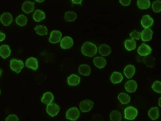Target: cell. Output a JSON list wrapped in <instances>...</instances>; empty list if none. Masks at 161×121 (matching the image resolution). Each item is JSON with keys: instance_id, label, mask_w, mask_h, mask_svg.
Instances as JSON below:
<instances>
[{"instance_id": "12", "label": "cell", "mask_w": 161, "mask_h": 121, "mask_svg": "<svg viewBox=\"0 0 161 121\" xmlns=\"http://www.w3.org/2000/svg\"><path fill=\"white\" fill-rule=\"evenodd\" d=\"M153 32L149 28H145L141 33L142 40L144 42H148L152 38Z\"/></svg>"}, {"instance_id": "6", "label": "cell", "mask_w": 161, "mask_h": 121, "mask_svg": "<svg viewBox=\"0 0 161 121\" xmlns=\"http://www.w3.org/2000/svg\"><path fill=\"white\" fill-rule=\"evenodd\" d=\"M46 110L47 113L50 116L54 117L59 113L60 108L57 104L53 103L47 105Z\"/></svg>"}, {"instance_id": "39", "label": "cell", "mask_w": 161, "mask_h": 121, "mask_svg": "<svg viewBox=\"0 0 161 121\" xmlns=\"http://www.w3.org/2000/svg\"><path fill=\"white\" fill-rule=\"evenodd\" d=\"M6 35L5 34L1 32L0 33V40L1 42H2L3 40L5 38Z\"/></svg>"}, {"instance_id": "25", "label": "cell", "mask_w": 161, "mask_h": 121, "mask_svg": "<svg viewBox=\"0 0 161 121\" xmlns=\"http://www.w3.org/2000/svg\"><path fill=\"white\" fill-rule=\"evenodd\" d=\"M54 97L52 94L51 92L45 93L41 99L42 102L45 104L48 105L53 101Z\"/></svg>"}, {"instance_id": "42", "label": "cell", "mask_w": 161, "mask_h": 121, "mask_svg": "<svg viewBox=\"0 0 161 121\" xmlns=\"http://www.w3.org/2000/svg\"><path fill=\"white\" fill-rule=\"evenodd\" d=\"M35 1L39 3H42V2H43L44 1Z\"/></svg>"}, {"instance_id": "18", "label": "cell", "mask_w": 161, "mask_h": 121, "mask_svg": "<svg viewBox=\"0 0 161 121\" xmlns=\"http://www.w3.org/2000/svg\"><path fill=\"white\" fill-rule=\"evenodd\" d=\"M93 63L95 65L100 69L104 68L106 64L105 59L102 57H97L94 58Z\"/></svg>"}, {"instance_id": "34", "label": "cell", "mask_w": 161, "mask_h": 121, "mask_svg": "<svg viewBox=\"0 0 161 121\" xmlns=\"http://www.w3.org/2000/svg\"><path fill=\"white\" fill-rule=\"evenodd\" d=\"M152 8L153 11L156 13H158L161 11V2L155 1L153 2Z\"/></svg>"}, {"instance_id": "5", "label": "cell", "mask_w": 161, "mask_h": 121, "mask_svg": "<svg viewBox=\"0 0 161 121\" xmlns=\"http://www.w3.org/2000/svg\"><path fill=\"white\" fill-rule=\"evenodd\" d=\"M94 103L91 100L87 99L80 102L79 107L80 110L83 112H88L93 108Z\"/></svg>"}, {"instance_id": "8", "label": "cell", "mask_w": 161, "mask_h": 121, "mask_svg": "<svg viewBox=\"0 0 161 121\" xmlns=\"http://www.w3.org/2000/svg\"><path fill=\"white\" fill-rule=\"evenodd\" d=\"M62 37V33L59 31H52L49 39V42L51 43L56 44L59 43Z\"/></svg>"}, {"instance_id": "2", "label": "cell", "mask_w": 161, "mask_h": 121, "mask_svg": "<svg viewBox=\"0 0 161 121\" xmlns=\"http://www.w3.org/2000/svg\"><path fill=\"white\" fill-rule=\"evenodd\" d=\"M10 63L11 69L17 73H19L24 67V63L21 60L13 59L11 60Z\"/></svg>"}, {"instance_id": "17", "label": "cell", "mask_w": 161, "mask_h": 121, "mask_svg": "<svg viewBox=\"0 0 161 121\" xmlns=\"http://www.w3.org/2000/svg\"><path fill=\"white\" fill-rule=\"evenodd\" d=\"M80 81V78L75 74H72L68 78V83L71 86L77 85L79 84Z\"/></svg>"}, {"instance_id": "10", "label": "cell", "mask_w": 161, "mask_h": 121, "mask_svg": "<svg viewBox=\"0 0 161 121\" xmlns=\"http://www.w3.org/2000/svg\"><path fill=\"white\" fill-rule=\"evenodd\" d=\"M1 21L4 25L8 26L13 21L12 15L9 13H4L1 15Z\"/></svg>"}, {"instance_id": "35", "label": "cell", "mask_w": 161, "mask_h": 121, "mask_svg": "<svg viewBox=\"0 0 161 121\" xmlns=\"http://www.w3.org/2000/svg\"><path fill=\"white\" fill-rule=\"evenodd\" d=\"M152 88L155 92L161 93V82L156 81L153 83Z\"/></svg>"}, {"instance_id": "24", "label": "cell", "mask_w": 161, "mask_h": 121, "mask_svg": "<svg viewBox=\"0 0 161 121\" xmlns=\"http://www.w3.org/2000/svg\"><path fill=\"white\" fill-rule=\"evenodd\" d=\"M148 113L149 116L152 120H156L159 116V109L157 107L151 108Z\"/></svg>"}, {"instance_id": "7", "label": "cell", "mask_w": 161, "mask_h": 121, "mask_svg": "<svg viewBox=\"0 0 161 121\" xmlns=\"http://www.w3.org/2000/svg\"><path fill=\"white\" fill-rule=\"evenodd\" d=\"M73 44L72 39L70 37L66 36L61 40L60 46L63 49H68L72 46Z\"/></svg>"}, {"instance_id": "22", "label": "cell", "mask_w": 161, "mask_h": 121, "mask_svg": "<svg viewBox=\"0 0 161 121\" xmlns=\"http://www.w3.org/2000/svg\"><path fill=\"white\" fill-rule=\"evenodd\" d=\"M33 18L36 22H40L45 18V14L42 11L37 10L34 12Z\"/></svg>"}, {"instance_id": "29", "label": "cell", "mask_w": 161, "mask_h": 121, "mask_svg": "<svg viewBox=\"0 0 161 121\" xmlns=\"http://www.w3.org/2000/svg\"><path fill=\"white\" fill-rule=\"evenodd\" d=\"M111 121H120L122 119V115L118 110L112 111L110 114Z\"/></svg>"}, {"instance_id": "36", "label": "cell", "mask_w": 161, "mask_h": 121, "mask_svg": "<svg viewBox=\"0 0 161 121\" xmlns=\"http://www.w3.org/2000/svg\"><path fill=\"white\" fill-rule=\"evenodd\" d=\"M131 38L133 39H139L141 37V33L139 32L134 30L130 34Z\"/></svg>"}, {"instance_id": "16", "label": "cell", "mask_w": 161, "mask_h": 121, "mask_svg": "<svg viewBox=\"0 0 161 121\" xmlns=\"http://www.w3.org/2000/svg\"><path fill=\"white\" fill-rule=\"evenodd\" d=\"M154 22L153 19L149 15L144 16L141 20V23L145 28H148L151 26Z\"/></svg>"}, {"instance_id": "4", "label": "cell", "mask_w": 161, "mask_h": 121, "mask_svg": "<svg viewBox=\"0 0 161 121\" xmlns=\"http://www.w3.org/2000/svg\"><path fill=\"white\" fill-rule=\"evenodd\" d=\"M79 116V111L75 107L70 108L67 111L66 113V118L72 121L76 120Z\"/></svg>"}, {"instance_id": "23", "label": "cell", "mask_w": 161, "mask_h": 121, "mask_svg": "<svg viewBox=\"0 0 161 121\" xmlns=\"http://www.w3.org/2000/svg\"><path fill=\"white\" fill-rule=\"evenodd\" d=\"M78 72L81 75L85 76H89L91 73L90 67L86 64H82L80 66Z\"/></svg>"}, {"instance_id": "21", "label": "cell", "mask_w": 161, "mask_h": 121, "mask_svg": "<svg viewBox=\"0 0 161 121\" xmlns=\"http://www.w3.org/2000/svg\"><path fill=\"white\" fill-rule=\"evenodd\" d=\"M100 54L103 56L109 55L111 52L110 48L108 45L103 44L99 48Z\"/></svg>"}, {"instance_id": "19", "label": "cell", "mask_w": 161, "mask_h": 121, "mask_svg": "<svg viewBox=\"0 0 161 121\" xmlns=\"http://www.w3.org/2000/svg\"><path fill=\"white\" fill-rule=\"evenodd\" d=\"M135 68L134 66L129 65L125 68L124 73L128 78H132L135 74Z\"/></svg>"}, {"instance_id": "33", "label": "cell", "mask_w": 161, "mask_h": 121, "mask_svg": "<svg viewBox=\"0 0 161 121\" xmlns=\"http://www.w3.org/2000/svg\"><path fill=\"white\" fill-rule=\"evenodd\" d=\"M27 21V17L24 15H21L18 16L16 20L17 23L20 26H25Z\"/></svg>"}, {"instance_id": "14", "label": "cell", "mask_w": 161, "mask_h": 121, "mask_svg": "<svg viewBox=\"0 0 161 121\" xmlns=\"http://www.w3.org/2000/svg\"><path fill=\"white\" fill-rule=\"evenodd\" d=\"M123 79L122 74L118 72H114L111 75L110 80L114 84L119 83L121 82Z\"/></svg>"}, {"instance_id": "28", "label": "cell", "mask_w": 161, "mask_h": 121, "mask_svg": "<svg viewBox=\"0 0 161 121\" xmlns=\"http://www.w3.org/2000/svg\"><path fill=\"white\" fill-rule=\"evenodd\" d=\"M34 30L37 34L40 35H44L48 34V30L46 27L43 25H38L34 28Z\"/></svg>"}, {"instance_id": "13", "label": "cell", "mask_w": 161, "mask_h": 121, "mask_svg": "<svg viewBox=\"0 0 161 121\" xmlns=\"http://www.w3.org/2000/svg\"><path fill=\"white\" fill-rule=\"evenodd\" d=\"M34 4L29 1H25L22 4V11L27 14L30 13L34 11Z\"/></svg>"}, {"instance_id": "15", "label": "cell", "mask_w": 161, "mask_h": 121, "mask_svg": "<svg viewBox=\"0 0 161 121\" xmlns=\"http://www.w3.org/2000/svg\"><path fill=\"white\" fill-rule=\"evenodd\" d=\"M26 66L27 68L36 71L38 67L37 60L33 58H29L26 61Z\"/></svg>"}, {"instance_id": "32", "label": "cell", "mask_w": 161, "mask_h": 121, "mask_svg": "<svg viewBox=\"0 0 161 121\" xmlns=\"http://www.w3.org/2000/svg\"><path fill=\"white\" fill-rule=\"evenodd\" d=\"M76 14L73 12H67L65 13L64 19L66 22H73L77 18Z\"/></svg>"}, {"instance_id": "11", "label": "cell", "mask_w": 161, "mask_h": 121, "mask_svg": "<svg viewBox=\"0 0 161 121\" xmlns=\"http://www.w3.org/2000/svg\"><path fill=\"white\" fill-rule=\"evenodd\" d=\"M125 88L128 92L133 93L136 91L137 89V84L134 80H130L125 83Z\"/></svg>"}, {"instance_id": "38", "label": "cell", "mask_w": 161, "mask_h": 121, "mask_svg": "<svg viewBox=\"0 0 161 121\" xmlns=\"http://www.w3.org/2000/svg\"><path fill=\"white\" fill-rule=\"evenodd\" d=\"M119 2L123 5L127 6L130 5L131 1H125V0H124V1H120Z\"/></svg>"}, {"instance_id": "26", "label": "cell", "mask_w": 161, "mask_h": 121, "mask_svg": "<svg viewBox=\"0 0 161 121\" xmlns=\"http://www.w3.org/2000/svg\"><path fill=\"white\" fill-rule=\"evenodd\" d=\"M126 48L129 51H131L135 49L136 47L135 40L133 39H128L126 40L125 43Z\"/></svg>"}, {"instance_id": "37", "label": "cell", "mask_w": 161, "mask_h": 121, "mask_svg": "<svg viewBox=\"0 0 161 121\" xmlns=\"http://www.w3.org/2000/svg\"><path fill=\"white\" fill-rule=\"evenodd\" d=\"M19 118L14 114L9 115L6 119V121H18Z\"/></svg>"}, {"instance_id": "20", "label": "cell", "mask_w": 161, "mask_h": 121, "mask_svg": "<svg viewBox=\"0 0 161 121\" xmlns=\"http://www.w3.org/2000/svg\"><path fill=\"white\" fill-rule=\"evenodd\" d=\"M11 53V51L8 46L4 45L0 48V54L4 59H6L9 57Z\"/></svg>"}, {"instance_id": "1", "label": "cell", "mask_w": 161, "mask_h": 121, "mask_svg": "<svg viewBox=\"0 0 161 121\" xmlns=\"http://www.w3.org/2000/svg\"><path fill=\"white\" fill-rule=\"evenodd\" d=\"M81 51L84 55L92 57L96 54L97 48L94 44L87 42L85 43L83 45L81 49Z\"/></svg>"}, {"instance_id": "40", "label": "cell", "mask_w": 161, "mask_h": 121, "mask_svg": "<svg viewBox=\"0 0 161 121\" xmlns=\"http://www.w3.org/2000/svg\"><path fill=\"white\" fill-rule=\"evenodd\" d=\"M73 3L76 4H80L81 3L82 1H71Z\"/></svg>"}, {"instance_id": "9", "label": "cell", "mask_w": 161, "mask_h": 121, "mask_svg": "<svg viewBox=\"0 0 161 121\" xmlns=\"http://www.w3.org/2000/svg\"><path fill=\"white\" fill-rule=\"evenodd\" d=\"M152 51V50L148 45L143 43L139 48L138 53L140 56H146L149 55Z\"/></svg>"}, {"instance_id": "27", "label": "cell", "mask_w": 161, "mask_h": 121, "mask_svg": "<svg viewBox=\"0 0 161 121\" xmlns=\"http://www.w3.org/2000/svg\"><path fill=\"white\" fill-rule=\"evenodd\" d=\"M118 98L120 102L123 104H127L130 101V97L128 95L124 93H120L118 96Z\"/></svg>"}, {"instance_id": "3", "label": "cell", "mask_w": 161, "mask_h": 121, "mask_svg": "<svg viewBox=\"0 0 161 121\" xmlns=\"http://www.w3.org/2000/svg\"><path fill=\"white\" fill-rule=\"evenodd\" d=\"M125 118L127 119L131 120L134 119L138 114V111L132 106L126 108L124 111Z\"/></svg>"}, {"instance_id": "31", "label": "cell", "mask_w": 161, "mask_h": 121, "mask_svg": "<svg viewBox=\"0 0 161 121\" xmlns=\"http://www.w3.org/2000/svg\"><path fill=\"white\" fill-rule=\"evenodd\" d=\"M137 5L140 9H147L150 7V3L149 0H139L137 1Z\"/></svg>"}, {"instance_id": "30", "label": "cell", "mask_w": 161, "mask_h": 121, "mask_svg": "<svg viewBox=\"0 0 161 121\" xmlns=\"http://www.w3.org/2000/svg\"><path fill=\"white\" fill-rule=\"evenodd\" d=\"M143 62L147 66L149 67L152 68L155 65V59L152 56H147L144 57Z\"/></svg>"}, {"instance_id": "41", "label": "cell", "mask_w": 161, "mask_h": 121, "mask_svg": "<svg viewBox=\"0 0 161 121\" xmlns=\"http://www.w3.org/2000/svg\"><path fill=\"white\" fill-rule=\"evenodd\" d=\"M159 104L160 107L161 108V97L159 99Z\"/></svg>"}]
</instances>
